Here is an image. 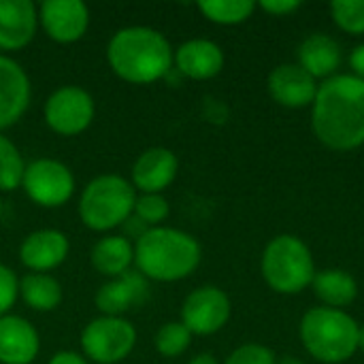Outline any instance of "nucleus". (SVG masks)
<instances>
[{
    "mask_svg": "<svg viewBox=\"0 0 364 364\" xmlns=\"http://www.w3.org/2000/svg\"><path fill=\"white\" fill-rule=\"evenodd\" d=\"M277 364H305V363H301L299 358H294V356H286V358H282V363H277Z\"/></svg>",
    "mask_w": 364,
    "mask_h": 364,
    "instance_id": "nucleus-35",
    "label": "nucleus"
},
{
    "mask_svg": "<svg viewBox=\"0 0 364 364\" xmlns=\"http://www.w3.org/2000/svg\"><path fill=\"white\" fill-rule=\"evenodd\" d=\"M19 299L34 311L47 314L62 305L60 282L49 273H28L19 279Z\"/></svg>",
    "mask_w": 364,
    "mask_h": 364,
    "instance_id": "nucleus-23",
    "label": "nucleus"
},
{
    "mask_svg": "<svg viewBox=\"0 0 364 364\" xmlns=\"http://www.w3.org/2000/svg\"><path fill=\"white\" fill-rule=\"evenodd\" d=\"M92 267L105 277H122L134 264V243L122 235H109L94 243L90 254Z\"/></svg>",
    "mask_w": 364,
    "mask_h": 364,
    "instance_id": "nucleus-21",
    "label": "nucleus"
},
{
    "mask_svg": "<svg viewBox=\"0 0 364 364\" xmlns=\"http://www.w3.org/2000/svg\"><path fill=\"white\" fill-rule=\"evenodd\" d=\"M311 286L316 296L331 309H343L352 305L358 294L356 279L341 269H326L316 273Z\"/></svg>",
    "mask_w": 364,
    "mask_h": 364,
    "instance_id": "nucleus-22",
    "label": "nucleus"
},
{
    "mask_svg": "<svg viewBox=\"0 0 364 364\" xmlns=\"http://www.w3.org/2000/svg\"><path fill=\"white\" fill-rule=\"evenodd\" d=\"M269 92L275 102L288 109H303L314 105L318 94L316 79L299 64L275 66L269 75Z\"/></svg>",
    "mask_w": 364,
    "mask_h": 364,
    "instance_id": "nucleus-17",
    "label": "nucleus"
},
{
    "mask_svg": "<svg viewBox=\"0 0 364 364\" xmlns=\"http://www.w3.org/2000/svg\"><path fill=\"white\" fill-rule=\"evenodd\" d=\"M21 188L34 205L58 209L73 198L77 183L73 171L64 162L53 158H36L26 164Z\"/></svg>",
    "mask_w": 364,
    "mask_h": 364,
    "instance_id": "nucleus-8",
    "label": "nucleus"
},
{
    "mask_svg": "<svg viewBox=\"0 0 364 364\" xmlns=\"http://www.w3.org/2000/svg\"><path fill=\"white\" fill-rule=\"evenodd\" d=\"M301 6V2L299 0H262L260 2V9L262 11H267V13H271V15H288V13H292V11H296Z\"/></svg>",
    "mask_w": 364,
    "mask_h": 364,
    "instance_id": "nucleus-31",
    "label": "nucleus"
},
{
    "mask_svg": "<svg viewBox=\"0 0 364 364\" xmlns=\"http://www.w3.org/2000/svg\"><path fill=\"white\" fill-rule=\"evenodd\" d=\"M26 162L17 145L0 132V192H13L21 188Z\"/></svg>",
    "mask_w": 364,
    "mask_h": 364,
    "instance_id": "nucleus-25",
    "label": "nucleus"
},
{
    "mask_svg": "<svg viewBox=\"0 0 364 364\" xmlns=\"http://www.w3.org/2000/svg\"><path fill=\"white\" fill-rule=\"evenodd\" d=\"M32 96L30 77L23 66L0 53V132L15 126L28 111Z\"/></svg>",
    "mask_w": 364,
    "mask_h": 364,
    "instance_id": "nucleus-12",
    "label": "nucleus"
},
{
    "mask_svg": "<svg viewBox=\"0 0 364 364\" xmlns=\"http://www.w3.org/2000/svg\"><path fill=\"white\" fill-rule=\"evenodd\" d=\"M256 2L252 0H203L198 2V11L213 23L220 26H237L252 17Z\"/></svg>",
    "mask_w": 364,
    "mask_h": 364,
    "instance_id": "nucleus-24",
    "label": "nucleus"
},
{
    "mask_svg": "<svg viewBox=\"0 0 364 364\" xmlns=\"http://www.w3.org/2000/svg\"><path fill=\"white\" fill-rule=\"evenodd\" d=\"M311 128L318 141L335 151L364 145V81L335 75L318 85L311 105Z\"/></svg>",
    "mask_w": 364,
    "mask_h": 364,
    "instance_id": "nucleus-1",
    "label": "nucleus"
},
{
    "mask_svg": "<svg viewBox=\"0 0 364 364\" xmlns=\"http://www.w3.org/2000/svg\"><path fill=\"white\" fill-rule=\"evenodd\" d=\"M175 49L168 38L149 26H128L117 30L107 43V62L126 83L147 85L164 79L173 70Z\"/></svg>",
    "mask_w": 364,
    "mask_h": 364,
    "instance_id": "nucleus-2",
    "label": "nucleus"
},
{
    "mask_svg": "<svg viewBox=\"0 0 364 364\" xmlns=\"http://www.w3.org/2000/svg\"><path fill=\"white\" fill-rule=\"evenodd\" d=\"M147 296V279L139 271H128L122 277L109 279L98 288L94 303L102 316L122 318L134 305H141Z\"/></svg>",
    "mask_w": 364,
    "mask_h": 364,
    "instance_id": "nucleus-19",
    "label": "nucleus"
},
{
    "mask_svg": "<svg viewBox=\"0 0 364 364\" xmlns=\"http://www.w3.org/2000/svg\"><path fill=\"white\" fill-rule=\"evenodd\" d=\"M70 252L68 237L55 228H41L30 232L19 245V260L32 273H47L58 269Z\"/></svg>",
    "mask_w": 364,
    "mask_h": 364,
    "instance_id": "nucleus-14",
    "label": "nucleus"
},
{
    "mask_svg": "<svg viewBox=\"0 0 364 364\" xmlns=\"http://www.w3.org/2000/svg\"><path fill=\"white\" fill-rule=\"evenodd\" d=\"M179 160L168 147H149L132 164L130 183L141 194H162L177 177Z\"/></svg>",
    "mask_w": 364,
    "mask_h": 364,
    "instance_id": "nucleus-13",
    "label": "nucleus"
},
{
    "mask_svg": "<svg viewBox=\"0 0 364 364\" xmlns=\"http://www.w3.org/2000/svg\"><path fill=\"white\" fill-rule=\"evenodd\" d=\"M41 352L36 328L21 316L0 318V364H32Z\"/></svg>",
    "mask_w": 364,
    "mask_h": 364,
    "instance_id": "nucleus-18",
    "label": "nucleus"
},
{
    "mask_svg": "<svg viewBox=\"0 0 364 364\" xmlns=\"http://www.w3.org/2000/svg\"><path fill=\"white\" fill-rule=\"evenodd\" d=\"M350 66H352V70H354V77H358V79H363L364 81V43L363 45H358V47L352 51V55H350Z\"/></svg>",
    "mask_w": 364,
    "mask_h": 364,
    "instance_id": "nucleus-33",
    "label": "nucleus"
},
{
    "mask_svg": "<svg viewBox=\"0 0 364 364\" xmlns=\"http://www.w3.org/2000/svg\"><path fill=\"white\" fill-rule=\"evenodd\" d=\"M175 70L181 77L194 81H207L222 73L224 68V51L218 43L207 38H192L181 43L173 55Z\"/></svg>",
    "mask_w": 364,
    "mask_h": 364,
    "instance_id": "nucleus-16",
    "label": "nucleus"
},
{
    "mask_svg": "<svg viewBox=\"0 0 364 364\" xmlns=\"http://www.w3.org/2000/svg\"><path fill=\"white\" fill-rule=\"evenodd\" d=\"M262 277L279 294H296L311 286L316 264L309 247L294 235H279L269 241L262 254Z\"/></svg>",
    "mask_w": 364,
    "mask_h": 364,
    "instance_id": "nucleus-6",
    "label": "nucleus"
},
{
    "mask_svg": "<svg viewBox=\"0 0 364 364\" xmlns=\"http://www.w3.org/2000/svg\"><path fill=\"white\" fill-rule=\"evenodd\" d=\"M38 26L51 41L70 45L85 36L90 9L81 0H45L38 6Z\"/></svg>",
    "mask_w": 364,
    "mask_h": 364,
    "instance_id": "nucleus-11",
    "label": "nucleus"
},
{
    "mask_svg": "<svg viewBox=\"0 0 364 364\" xmlns=\"http://www.w3.org/2000/svg\"><path fill=\"white\" fill-rule=\"evenodd\" d=\"M331 13L341 30L364 34V0H335L331 4Z\"/></svg>",
    "mask_w": 364,
    "mask_h": 364,
    "instance_id": "nucleus-28",
    "label": "nucleus"
},
{
    "mask_svg": "<svg viewBox=\"0 0 364 364\" xmlns=\"http://www.w3.org/2000/svg\"><path fill=\"white\" fill-rule=\"evenodd\" d=\"M132 215L147 228H156L171 215V205L162 194H139Z\"/></svg>",
    "mask_w": 364,
    "mask_h": 364,
    "instance_id": "nucleus-27",
    "label": "nucleus"
},
{
    "mask_svg": "<svg viewBox=\"0 0 364 364\" xmlns=\"http://www.w3.org/2000/svg\"><path fill=\"white\" fill-rule=\"evenodd\" d=\"M358 350L364 352V326H360V331H358Z\"/></svg>",
    "mask_w": 364,
    "mask_h": 364,
    "instance_id": "nucleus-36",
    "label": "nucleus"
},
{
    "mask_svg": "<svg viewBox=\"0 0 364 364\" xmlns=\"http://www.w3.org/2000/svg\"><path fill=\"white\" fill-rule=\"evenodd\" d=\"M47 364H87V358L79 352L62 350V352H55Z\"/></svg>",
    "mask_w": 364,
    "mask_h": 364,
    "instance_id": "nucleus-32",
    "label": "nucleus"
},
{
    "mask_svg": "<svg viewBox=\"0 0 364 364\" xmlns=\"http://www.w3.org/2000/svg\"><path fill=\"white\" fill-rule=\"evenodd\" d=\"M136 190L119 175H98L81 192L79 218L94 232H107L132 218Z\"/></svg>",
    "mask_w": 364,
    "mask_h": 364,
    "instance_id": "nucleus-5",
    "label": "nucleus"
},
{
    "mask_svg": "<svg viewBox=\"0 0 364 364\" xmlns=\"http://www.w3.org/2000/svg\"><path fill=\"white\" fill-rule=\"evenodd\" d=\"M188 364H218V360L211 354H196Z\"/></svg>",
    "mask_w": 364,
    "mask_h": 364,
    "instance_id": "nucleus-34",
    "label": "nucleus"
},
{
    "mask_svg": "<svg viewBox=\"0 0 364 364\" xmlns=\"http://www.w3.org/2000/svg\"><path fill=\"white\" fill-rule=\"evenodd\" d=\"M38 30V6L30 0H0V51L28 47Z\"/></svg>",
    "mask_w": 364,
    "mask_h": 364,
    "instance_id": "nucleus-15",
    "label": "nucleus"
},
{
    "mask_svg": "<svg viewBox=\"0 0 364 364\" xmlns=\"http://www.w3.org/2000/svg\"><path fill=\"white\" fill-rule=\"evenodd\" d=\"M96 115L94 98L79 85H62L49 94L43 107V117L49 130L60 136H77L85 132Z\"/></svg>",
    "mask_w": 364,
    "mask_h": 364,
    "instance_id": "nucleus-9",
    "label": "nucleus"
},
{
    "mask_svg": "<svg viewBox=\"0 0 364 364\" xmlns=\"http://www.w3.org/2000/svg\"><path fill=\"white\" fill-rule=\"evenodd\" d=\"M17 296H19L17 275L6 264L0 262V318L11 311V307L15 305Z\"/></svg>",
    "mask_w": 364,
    "mask_h": 364,
    "instance_id": "nucleus-30",
    "label": "nucleus"
},
{
    "mask_svg": "<svg viewBox=\"0 0 364 364\" xmlns=\"http://www.w3.org/2000/svg\"><path fill=\"white\" fill-rule=\"evenodd\" d=\"M230 318V299L215 286H200L192 290L181 307V324L192 335H213L226 326Z\"/></svg>",
    "mask_w": 364,
    "mask_h": 364,
    "instance_id": "nucleus-10",
    "label": "nucleus"
},
{
    "mask_svg": "<svg viewBox=\"0 0 364 364\" xmlns=\"http://www.w3.org/2000/svg\"><path fill=\"white\" fill-rule=\"evenodd\" d=\"M356 320L343 309L316 307L301 320V341L305 350L320 363H346L358 350Z\"/></svg>",
    "mask_w": 364,
    "mask_h": 364,
    "instance_id": "nucleus-4",
    "label": "nucleus"
},
{
    "mask_svg": "<svg viewBox=\"0 0 364 364\" xmlns=\"http://www.w3.org/2000/svg\"><path fill=\"white\" fill-rule=\"evenodd\" d=\"M299 66L305 68L314 79H331L341 64V47L339 43L324 34L316 32L309 34L299 45Z\"/></svg>",
    "mask_w": 364,
    "mask_h": 364,
    "instance_id": "nucleus-20",
    "label": "nucleus"
},
{
    "mask_svg": "<svg viewBox=\"0 0 364 364\" xmlns=\"http://www.w3.org/2000/svg\"><path fill=\"white\" fill-rule=\"evenodd\" d=\"M136 346V328L126 318L100 316L81 331L83 356L98 364L126 360Z\"/></svg>",
    "mask_w": 364,
    "mask_h": 364,
    "instance_id": "nucleus-7",
    "label": "nucleus"
},
{
    "mask_svg": "<svg viewBox=\"0 0 364 364\" xmlns=\"http://www.w3.org/2000/svg\"><path fill=\"white\" fill-rule=\"evenodd\" d=\"M200 243L168 226L145 230L134 243V264L145 279L171 284L190 277L200 264Z\"/></svg>",
    "mask_w": 364,
    "mask_h": 364,
    "instance_id": "nucleus-3",
    "label": "nucleus"
},
{
    "mask_svg": "<svg viewBox=\"0 0 364 364\" xmlns=\"http://www.w3.org/2000/svg\"><path fill=\"white\" fill-rule=\"evenodd\" d=\"M192 343V333L181 322H166L158 328L154 346L156 352L164 358H177L181 356Z\"/></svg>",
    "mask_w": 364,
    "mask_h": 364,
    "instance_id": "nucleus-26",
    "label": "nucleus"
},
{
    "mask_svg": "<svg viewBox=\"0 0 364 364\" xmlns=\"http://www.w3.org/2000/svg\"><path fill=\"white\" fill-rule=\"evenodd\" d=\"M224 364H277L275 360V354L264 348V346H258V343H247V346H241L237 348Z\"/></svg>",
    "mask_w": 364,
    "mask_h": 364,
    "instance_id": "nucleus-29",
    "label": "nucleus"
}]
</instances>
